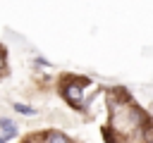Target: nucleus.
Here are the masks:
<instances>
[{"mask_svg": "<svg viewBox=\"0 0 153 143\" xmlns=\"http://www.w3.org/2000/svg\"><path fill=\"white\" fill-rule=\"evenodd\" d=\"M65 98L74 105V107H81V88L76 86V83H69V86H65Z\"/></svg>", "mask_w": 153, "mask_h": 143, "instance_id": "nucleus-1", "label": "nucleus"}, {"mask_svg": "<svg viewBox=\"0 0 153 143\" xmlns=\"http://www.w3.org/2000/svg\"><path fill=\"white\" fill-rule=\"evenodd\" d=\"M0 129H5V138H12L17 133V126L10 122V119H0Z\"/></svg>", "mask_w": 153, "mask_h": 143, "instance_id": "nucleus-2", "label": "nucleus"}, {"mask_svg": "<svg viewBox=\"0 0 153 143\" xmlns=\"http://www.w3.org/2000/svg\"><path fill=\"white\" fill-rule=\"evenodd\" d=\"M45 141H48V143H69V138H67L65 133H60V131H50V133L45 136Z\"/></svg>", "mask_w": 153, "mask_h": 143, "instance_id": "nucleus-3", "label": "nucleus"}, {"mask_svg": "<svg viewBox=\"0 0 153 143\" xmlns=\"http://www.w3.org/2000/svg\"><path fill=\"white\" fill-rule=\"evenodd\" d=\"M14 110H17L19 114H24V117H31V114H36V110H33V107H29V105H22V102H14Z\"/></svg>", "mask_w": 153, "mask_h": 143, "instance_id": "nucleus-4", "label": "nucleus"}, {"mask_svg": "<svg viewBox=\"0 0 153 143\" xmlns=\"http://www.w3.org/2000/svg\"><path fill=\"white\" fill-rule=\"evenodd\" d=\"M2 67H5V55L0 52V69H2Z\"/></svg>", "mask_w": 153, "mask_h": 143, "instance_id": "nucleus-5", "label": "nucleus"}, {"mask_svg": "<svg viewBox=\"0 0 153 143\" xmlns=\"http://www.w3.org/2000/svg\"><path fill=\"white\" fill-rule=\"evenodd\" d=\"M5 141H7V138H5V136H0V143H5Z\"/></svg>", "mask_w": 153, "mask_h": 143, "instance_id": "nucleus-6", "label": "nucleus"}]
</instances>
